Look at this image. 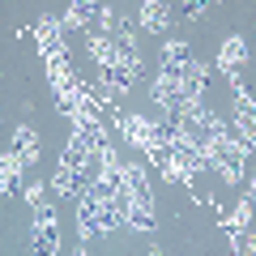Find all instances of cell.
<instances>
[{
    "mask_svg": "<svg viewBox=\"0 0 256 256\" xmlns=\"http://www.w3.org/2000/svg\"><path fill=\"white\" fill-rule=\"evenodd\" d=\"M141 26L154 30V34H162V30L171 26V9H166L162 0H146V4H141Z\"/></svg>",
    "mask_w": 256,
    "mask_h": 256,
    "instance_id": "9",
    "label": "cell"
},
{
    "mask_svg": "<svg viewBox=\"0 0 256 256\" xmlns=\"http://www.w3.org/2000/svg\"><path fill=\"white\" fill-rule=\"evenodd\" d=\"M244 64H248V38L244 34H230L226 43H222V52H218V68L230 77V73H239Z\"/></svg>",
    "mask_w": 256,
    "mask_h": 256,
    "instance_id": "7",
    "label": "cell"
},
{
    "mask_svg": "<svg viewBox=\"0 0 256 256\" xmlns=\"http://www.w3.org/2000/svg\"><path fill=\"white\" fill-rule=\"evenodd\" d=\"M102 82H107V90H128V86L137 82L141 64H107V68H98Z\"/></svg>",
    "mask_w": 256,
    "mask_h": 256,
    "instance_id": "8",
    "label": "cell"
},
{
    "mask_svg": "<svg viewBox=\"0 0 256 256\" xmlns=\"http://www.w3.org/2000/svg\"><path fill=\"white\" fill-rule=\"evenodd\" d=\"M94 18V0H77V4H68L60 18V30H86Z\"/></svg>",
    "mask_w": 256,
    "mask_h": 256,
    "instance_id": "10",
    "label": "cell"
},
{
    "mask_svg": "<svg viewBox=\"0 0 256 256\" xmlns=\"http://www.w3.org/2000/svg\"><path fill=\"white\" fill-rule=\"evenodd\" d=\"M252 196H244L239 201V210H235V218L226 222V235H230V244H235V252H252Z\"/></svg>",
    "mask_w": 256,
    "mask_h": 256,
    "instance_id": "6",
    "label": "cell"
},
{
    "mask_svg": "<svg viewBox=\"0 0 256 256\" xmlns=\"http://www.w3.org/2000/svg\"><path fill=\"white\" fill-rule=\"evenodd\" d=\"M120 128H124V137L137 150H146V154H154V150L166 146V128L154 124V120H146V116H120Z\"/></svg>",
    "mask_w": 256,
    "mask_h": 256,
    "instance_id": "3",
    "label": "cell"
},
{
    "mask_svg": "<svg viewBox=\"0 0 256 256\" xmlns=\"http://www.w3.org/2000/svg\"><path fill=\"white\" fill-rule=\"evenodd\" d=\"M192 64V47L188 43H166L162 56H158V77H171V82H184V68Z\"/></svg>",
    "mask_w": 256,
    "mask_h": 256,
    "instance_id": "5",
    "label": "cell"
},
{
    "mask_svg": "<svg viewBox=\"0 0 256 256\" xmlns=\"http://www.w3.org/2000/svg\"><path fill=\"white\" fill-rule=\"evenodd\" d=\"M34 158H38V137H34L30 124H22L13 132V146L4 150V162H0V188L9 192V196L22 188V166H30Z\"/></svg>",
    "mask_w": 256,
    "mask_h": 256,
    "instance_id": "1",
    "label": "cell"
},
{
    "mask_svg": "<svg viewBox=\"0 0 256 256\" xmlns=\"http://www.w3.org/2000/svg\"><path fill=\"white\" fill-rule=\"evenodd\" d=\"M34 38H38V52H43V64H68V52H64V30L56 18H43L34 26Z\"/></svg>",
    "mask_w": 256,
    "mask_h": 256,
    "instance_id": "4",
    "label": "cell"
},
{
    "mask_svg": "<svg viewBox=\"0 0 256 256\" xmlns=\"http://www.w3.org/2000/svg\"><path fill=\"white\" fill-rule=\"evenodd\" d=\"M26 201L34 210V248L38 252H60V239H56V201L47 196V188H26Z\"/></svg>",
    "mask_w": 256,
    "mask_h": 256,
    "instance_id": "2",
    "label": "cell"
}]
</instances>
